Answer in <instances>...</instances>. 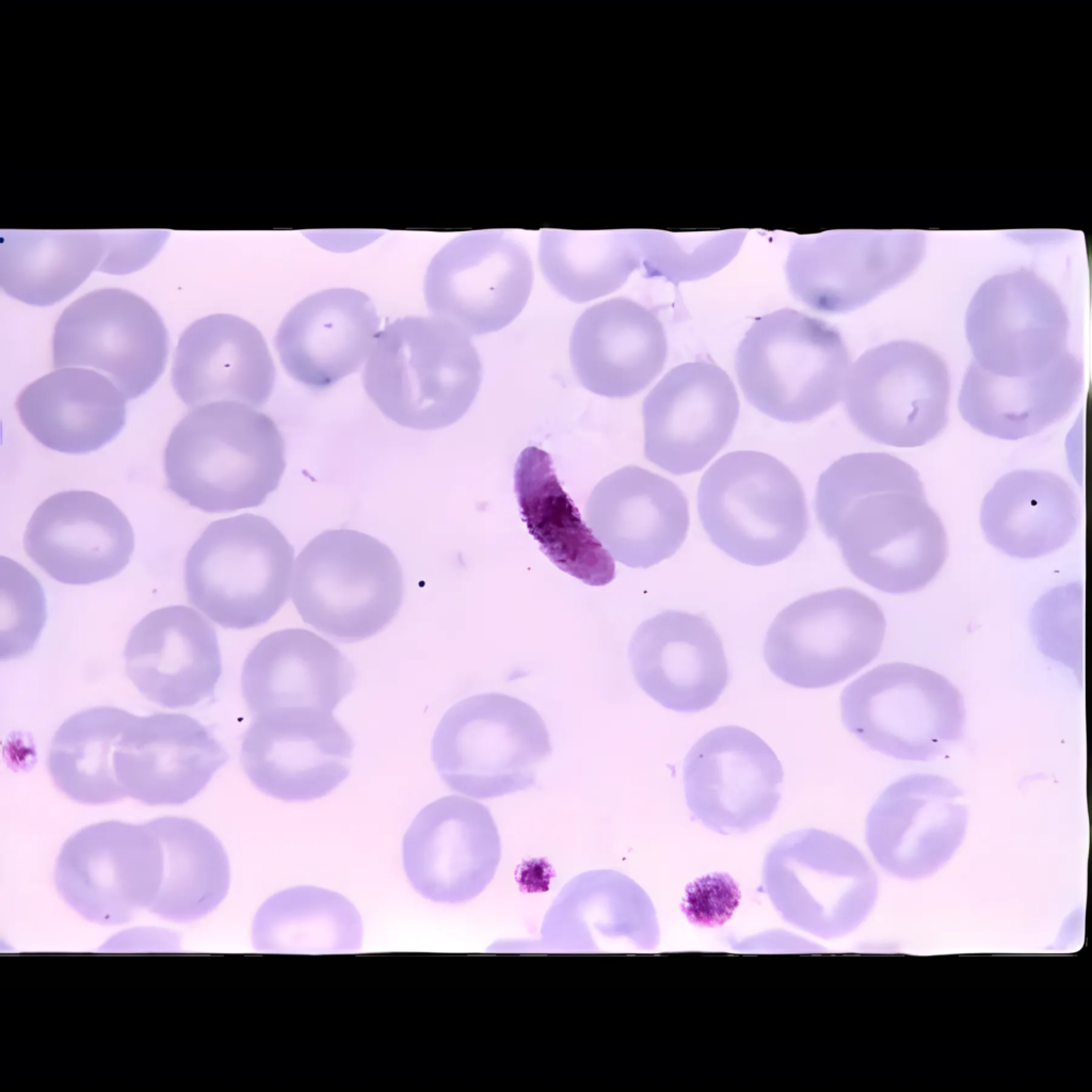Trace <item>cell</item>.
Segmentation results:
<instances>
[{
  "instance_id": "6da1fadb",
  "label": "cell",
  "mask_w": 1092,
  "mask_h": 1092,
  "mask_svg": "<svg viewBox=\"0 0 1092 1092\" xmlns=\"http://www.w3.org/2000/svg\"><path fill=\"white\" fill-rule=\"evenodd\" d=\"M814 508L850 572L892 594L925 588L948 555L945 527L918 472L884 452L841 456L819 477Z\"/></svg>"
},
{
  "instance_id": "7a4b0ae2",
  "label": "cell",
  "mask_w": 1092,
  "mask_h": 1092,
  "mask_svg": "<svg viewBox=\"0 0 1092 1092\" xmlns=\"http://www.w3.org/2000/svg\"><path fill=\"white\" fill-rule=\"evenodd\" d=\"M285 467V440L275 422L237 402L195 407L174 428L164 454L168 488L208 513L262 504Z\"/></svg>"
},
{
  "instance_id": "3957f363",
  "label": "cell",
  "mask_w": 1092,
  "mask_h": 1092,
  "mask_svg": "<svg viewBox=\"0 0 1092 1092\" xmlns=\"http://www.w3.org/2000/svg\"><path fill=\"white\" fill-rule=\"evenodd\" d=\"M482 364L466 332L436 316L385 325L364 368V388L380 412L410 429L446 428L472 404Z\"/></svg>"
},
{
  "instance_id": "277c9868",
  "label": "cell",
  "mask_w": 1092,
  "mask_h": 1092,
  "mask_svg": "<svg viewBox=\"0 0 1092 1092\" xmlns=\"http://www.w3.org/2000/svg\"><path fill=\"white\" fill-rule=\"evenodd\" d=\"M850 366L836 328L790 308L757 318L735 357L748 401L762 414L792 423L832 408L842 398Z\"/></svg>"
},
{
  "instance_id": "5b68a950",
  "label": "cell",
  "mask_w": 1092,
  "mask_h": 1092,
  "mask_svg": "<svg viewBox=\"0 0 1092 1092\" xmlns=\"http://www.w3.org/2000/svg\"><path fill=\"white\" fill-rule=\"evenodd\" d=\"M697 512L706 534L736 561L764 566L792 555L808 529L797 476L776 457L752 450L718 459L703 475Z\"/></svg>"
},
{
  "instance_id": "8992f818",
  "label": "cell",
  "mask_w": 1092,
  "mask_h": 1092,
  "mask_svg": "<svg viewBox=\"0 0 1092 1092\" xmlns=\"http://www.w3.org/2000/svg\"><path fill=\"white\" fill-rule=\"evenodd\" d=\"M403 573L391 549L353 529L325 530L298 555L292 601L303 621L343 643L384 629L403 600Z\"/></svg>"
},
{
  "instance_id": "52a82bcc",
  "label": "cell",
  "mask_w": 1092,
  "mask_h": 1092,
  "mask_svg": "<svg viewBox=\"0 0 1092 1092\" xmlns=\"http://www.w3.org/2000/svg\"><path fill=\"white\" fill-rule=\"evenodd\" d=\"M54 881L65 902L93 922L121 925L142 912L180 921L164 850L149 822L81 829L63 845Z\"/></svg>"
},
{
  "instance_id": "ba28073f",
  "label": "cell",
  "mask_w": 1092,
  "mask_h": 1092,
  "mask_svg": "<svg viewBox=\"0 0 1092 1092\" xmlns=\"http://www.w3.org/2000/svg\"><path fill=\"white\" fill-rule=\"evenodd\" d=\"M551 751L537 710L499 692L476 694L451 706L431 743L433 764L446 786L476 799L526 790Z\"/></svg>"
},
{
  "instance_id": "9c48e42d",
  "label": "cell",
  "mask_w": 1092,
  "mask_h": 1092,
  "mask_svg": "<svg viewBox=\"0 0 1092 1092\" xmlns=\"http://www.w3.org/2000/svg\"><path fill=\"white\" fill-rule=\"evenodd\" d=\"M293 547L268 518L241 514L211 523L189 550V601L224 628L267 623L288 600Z\"/></svg>"
},
{
  "instance_id": "30bf717a",
  "label": "cell",
  "mask_w": 1092,
  "mask_h": 1092,
  "mask_svg": "<svg viewBox=\"0 0 1092 1092\" xmlns=\"http://www.w3.org/2000/svg\"><path fill=\"white\" fill-rule=\"evenodd\" d=\"M761 881L784 920L825 940L855 931L879 898L877 872L863 852L818 829L794 831L773 844Z\"/></svg>"
},
{
  "instance_id": "8fae6325",
  "label": "cell",
  "mask_w": 1092,
  "mask_h": 1092,
  "mask_svg": "<svg viewBox=\"0 0 1092 1092\" xmlns=\"http://www.w3.org/2000/svg\"><path fill=\"white\" fill-rule=\"evenodd\" d=\"M840 713L846 728L870 749L911 761H930L963 736L965 707L958 688L942 674L889 662L845 687Z\"/></svg>"
},
{
  "instance_id": "7c38bea8",
  "label": "cell",
  "mask_w": 1092,
  "mask_h": 1092,
  "mask_svg": "<svg viewBox=\"0 0 1092 1092\" xmlns=\"http://www.w3.org/2000/svg\"><path fill=\"white\" fill-rule=\"evenodd\" d=\"M886 621L880 606L852 588L804 596L770 625L764 658L784 682L803 689L839 684L880 653Z\"/></svg>"
},
{
  "instance_id": "4fadbf2b",
  "label": "cell",
  "mask_w": 1092,
  "mask_h": 1092,
  "mask_svg": "<svg viewBox=\"0 0 1092 1092\" xmlns=\"http://www.w3.org/2000/svg\"><path fill=\"white\" fill-rule=\"evenodd\" d=\"M949 394L948 369L936 352L916 341L895 340L867 350L850 366L841 399L865 436L911 448L945 429Z\"/></svg>"
},
{
  "instance_id": "5bb4252c",
  "label": "cell",
  "mask_w": 1092,
  "mask_h": 1092,
  "mask_svg": "<svg viewBox=\"0 0 1092 1092\" xmlns=\"http://www.w3.org/2000/svg\"><path fill=\"white\" fill-rule=\"evenodd\" d=\"M168 336L156 309L138 294L98 289L65 308L53 334L55 368L91 367L127 399L148 390L165 368Z\"/></svg>"
},
{
  "instance_id": "9a60e30c",
  "label": "cell",
  "mask_w": 1092,
  "mask_h": 1092,
  "mask_svg": "<svg viewBox=\"0 0 1092 1092\" xmlns=\"http://www.w3.org/2000/svg\"><path fill=\"white\" fill-rule=\"evenodd\" d=\"M533 285L527 248L502 230H477L449 241L423 283L429 310L468 335L497 332L524 309Z\"/></svg>"
},
{
  "instance_id": "2e32d148",
  "label": "cell",
  "mask_w": 1092,
  "mask_h": 1092,
  "mask_svg": "<svg viewBox=\"0 0 1092 1092\" xmlns=\"http://www.w3.org/2000/svg\"><path fill=\"white\" fill-rule=\"evenodd\" d=\"M1070 322L1056 290L1027 269L995 275L974 294L965 333L974 362L1001 376H1029L1057 362Z\"/></svg>"
},
{
  "instance_id": "e0dca14e",
  "label": "cell",
  "mask_w": 1092,
  "mask_h": 1092,
  "mask_svg": "<svg viewBox=\"0 0 1092 1092\" xmlns=\"http://www.w3.org/2000/svg\"><path fill=\"white\" fill-rule=\"evenodd\" d=\"M784 771L755 733L724 725L702 736L684 760L688 808L719 834L748 833L769 821L780 800Z\"/></svg>"
},
{
  "instance_id": "ac0fdd59",
  "label": "cell",
  "mask_w": 1092,
  "mask_h": 1092,
  "mask_svg": "<svg viewBox=\"0 0 1092 1092\" xmlns=\"http://www.w3.org/2000/svg\"><path fill=\"white\" fill-rule=\"evenodd\" d=\"M738 415L736 387L722 368L676 366L643 401L644 455L672 475L700 471L726 445Z\"/></svg>"
},
{
  "instance_id": "d6986e66",
  "label": "cell",
  "mask_w": 1092,
  "mask_h": 1092,
  "mask_svg": "<svg viewBox=\"0 0 1092 1092\" xmlns=\"http://www.w3.org/2000/svg\"><path fill=\"white\" fill-rule=\"evenodd\" d=\"M967 817L964 793L951 780L910 774L879 796L866 819L865 839L885 872L918 881L950 861L965 837Z\"/></svg>"
},
{
  "instance_id": "ffe728a7",
  "label": "cell",
  "mask_w": 1092,
  "mask_h": 1092,
  "mask_svg": "<svg viewBox=\"0 0 1092 1092\" xmlns=\"http://www.w3.org/2000/svg\"><path fill=\"white\" fill-rule=\"evenodd\" d=\"M240 759L252 784L286 802L322 798L344 781L354 743L332 712L286 709L253 717Z\"/></svg>"
},
{
  "instance_id": "44dd1931",
  "label": "cell",
  "mask_w": 1092,
  "mask_h": 1092,
  "mask_svg": "<svg viewBox=\"0 0 1092 1092\" xmlns=\"http://www.w3.org/2000/svg\"><path fill=\"white\" fill-rule=\"evenodd\" d=\"M501 856L500 836L488 807L446 796L424 806L404 834L405 874L422 897L457 904L479 896Z\"/></svg>"
},
{
  "instance_id": "7402d4cb",
  "label": "cell",
  "mask_w": 1092,
  "mask_h": 1092,
  "mask_svg": "<svg viewBox=\"0 0 1092 1092\" xmlns=\"http://www.w3.org/2000/svg\"><path fill=\"white\" fill-rule=\"evenodd\" d=\"M914 235H838L797 243L785 264L794 296L813 309H856L909 277L924 256Z\"/></svg>"
},
{
  "instance_id": "603a6c76",
  "label": "cell",
  "mask_w": 1092,
  "mask_h": 1092,
  "mask_svg": "<svg viewBox=\"0 0 1092 1092\" xmlns=\"http://www.w3.org/2000/svg\"><path fill=\"white\" fill-rule=\"evenodd\" d=\"M584 520L613 560L647 568L672 557L685 542L689 502L671 480L628 465L594 486Z\"/></svg>"
},
{
  "instance_id": "cb8c5ba5",
  "label": "cell",
  "mask_w": 1092,
  "mask_h": 1092,
  "mask_svg": "<svg viewBox=\"0 0 1092 1092\" xmlns=\"http://www.w3.org/2000/svg\"><path fill=\"white\" fill-rule=\"evenodd\" d=\"M23 545L28 556L53 579L89 584L126 567L134 535L127 517L110 499L90 491H67L36 508Z\"/></svg>"
},
{
  "instance_id": "d4e9b609",
  "label": "cell",
  "mask_w": 1092,
  "mask_h": 1092,
  "mask_svg": "<svg viewBox=\"0 0 1092 1092\" xmlns=\"http://www.w3.org/2000/svg\"><path fill=\"white\" fill-rule=\"evenodd\" d=\"M628 658L638 686L678 712L712 706L729 681L722 640L702 614L667 610L642 622Z\"/></svg>"
},
{
  "instance_id": "484cf974",
  "label": "cell",
  "mask_w": 1092,
  "mask_h": 1092,
  "mask_svg": "<svg viewBox=\"0 0 1092 1092\" xmlns=\"http://www.w3.org/2000/svg\"><path fill=\"white\" fill-rule=\"evenodd\" d=\"M228 755L197 720L180 713L132 719L114 753L125 794L147 805H179L197 796Z\"/></svg>"
},
{
  "instance_id": "4316f807",
  "label": "cell",
  "mask_w": 1092,
  "mask_h": 1092,
  "mask_svg": "<svg viewBox=\"0 0 1092 1092\" xmlns=\"http://www.w3.org/2000/svg\"><path fill=\"white\" fill-rule=\"evenodd\" d=\"M652 900L629 877L591 870L568 881L546 912L541 945L546 950L596 953L649 950L659 943Z\"/></svg>"
},
{
  "instance_id": "83f0119b",
  "label": "cell",
  "mask_w": 1092,
  "mask_h": 1092,
  "mask_svg": "<svg viewBox=\"0 0 1092 1092\" xmlns=\"http://www.w3.org/2000/svg\"><path fill=\"white\" fill-rule=\"evenodd\" d=\"M172 384L189 406L237 402L258 408L270 399L275 366L251 322L218 314L193 322L175 350Z\"/></svg>"
},
{
  "instance_id": "f1b7e54d",
  "label": "cell",
  "mask_w": 1092,
  "mask_h": 1092,
  "mask_svg": "<svg viewBox=\"0 0 1092 1092\" xmlns=\"http://www.w3.org/2000/svg\"><path fill=\"white\" fill-rule=\"evenodd\" d=\"M380 326L371 299L352 288L310 294L282 320L275 348L287 373L310 388H326L368 359Z\"/></svg>"
},
{
  "instance_id": "f546056e",
  "label": "cell",
  "mask_w": 1092,
  "mask_h": 1092,
  "mask_svg": "<svg viewBox=\"0 0 1092 1092\" xmlns=\"http://www.w3.org/2000/svg\"><path fill=\"white\" fill-rule=\"evenodd\" d=\"M125 663L136 689L167 708L194 706L211 696L222 673L214 628L186 606L143 617L126 643Z\"/></svg>"
},
{
  "instance_id": "4dcf8cb0",
  "label": "cell",
  "mask_w": 1092,
  "mask_h": 1092,
  "mask_svg": "<svg viewBox=\"0 0 1092 1092\" xmlns=\"http://www.w3.org/2000/svg\"><path fill=\"white\" fill-rule=\"evenodd\" d=\"M667 353V335L658 317L627 298L587 308L569 339L578 381L607 398H628L643 390L662 370Z\"/></svg>"
},
{
  "instance_id": "1f68e13d",
  "label": "cell",
  "mask_w": 1092,
  "mask_h": 1092,
  "mask_svg": "<svg viewBox=\"0 0 1092 1092\" xmlns=\"http://www.w3.org/2000/svg\"><path fill=\"white\" fill-rule=\"evenodd\" d=\"M352 663L312 631L287 628L262 638L241 673L245 704L253 717L286 709L332 712L354 686Z\"/></svg>"
},
{
  "instance_id": "d6a6232c",
  "label": "cell",
  "mask_w": 1092,
  "mask_h": 1092,
  "mask_svg": "<svg viewBox=\"0 0 1092 1092\" xmlns=\"http://www.w3.org/2000/svg\"><path fill=\"white\" fill-rule=\"evenodd\" d=\"M126 399L106 375L64 367L28 385L16 407L26 429L41 444L82 454L99 449L122 431Z\"/></svg>"
},
{
  "instance_id": "836d02e7",
  "label": "cell",
  "mask_w": 1092,
  "mask_h": 1092,
  "mask_svg": "<svg viewBox=\"0 0 1092 1092\" xmlns=\"http://www.w3.org/2000/svg\"><path fill=\"white\" fill-rule=\"evenodd\" d=\"M1082 384V363L1069 351L1029 376L997 375L973 360L960 390L959 410L979 432L1015 440L1062 419L1077 401Z\"/></svg>"
},
{
  "instance_id": "e575fe53",
  "label": "cell",
  "mask_w": 1092,
  "mask_h": 1092,
  "mask_svg": "<svg viewBox=\"0 0 1092 1092\" xmlns=\"http://www.w3.org/2000/svg\"><path fill=\"white\" fill-rule=\"evenodd\" d=\"M1080 520V503L1060 476L1021 469L1002 476L980 513L986 541L1003 553L1033 559L1067 544Z\"/></svg>"
},
{
  "instance_id": "d590c367",
  "label": "cell",
  "mask_w": 1092,
  "mask_h": 1092,
  "mask_svg": "<svg viewBox=\"0 0 1092 1092\" xmlns=\"http://www.w3.org/2000/svg\"><path fill=\"white\" fill-rule=\"evenodd\" d=\"M514 492L529 533L558 568L592 587L614 579V560L564 492L548 453L535 447L520 453Z\"/></svg>"
},
{
  "instance_id": "8d00e7d4",
  "label": "cell",
  "mask_w": 1092,
  "mask_h": 1092,
  "mask_svg": "<svg viewBox=\"0 0 1092 1092\" xmlns=\"http://www.w3.org/2000/svg\"><path fill=\"white\" fill-rule=\"evenodd\" d=\"M254 947L266 953L336 954L362 946V918L344 896L295 886L268 898L255 915Z\"/></svg>"
},
{
  "instance_id": "74e56055",
  "label": "cell",
  "mask_w": 1092,
  "mask_h": 1092,
  "mask_svg": "<svg viewBox=\"0 0 1092 1092\" xmlns=\"http://www.w3.org/2000/svg\"><path fill=\"white\" fill-rule=\"evenodd\" d=\"M644 231L628 229H543L539 262L548 284L565 299L582 303L621 288L644 268Z\"/></svg>"
},
{
  "instance_id": "f35d334b",
  "label": "cell",
  "mask_w": 1092,
  "mask_h": 1092,
  "mask_svg": "<svg viewBox=\"0 0 1092 1092\" xmlns=\"http://www.w3.org/2000/svg\"><path fill=\"white\" fill-rule=\"evenodd\" d=\"M109 245L91 235H13L1 245L0 285L4 292L37 306L54 304L100 270Z\"/></svg>"
},
{
  "instance_id": "ab89813d",
  "label": "cell",
  "mask_w": 1092,
  "mask_h": 1092,
  "mask_svg": "<svg viewBox=\"0 0 1092 1092\" xmlns=\"http://www.w3.org/2000/svg\"><path fill=\"white\" fill-rule=\"evenodd\" d=\"M134 718L115 707H95L73 714L55 732L48 770L55 786L82 804L118 801L125 794L114 770V753Z\"/></svg>"
},
{
  "instance_id": "60d3db41",
  "label": "cell",
  "mask_w": 1092,
  "mask_h": 1092,
  "mask_svg": "<svg viewBox=\"0 0 1092 1092\" xmlns=\"http://www.w3.org/2000/svg\"><path fill=\"white\" fill-rule=\"evenodd\" d=\"M0 657L27 654L46 621V600L37 579L15 561L0 558Z\"/></svg>"
},
{
  "instance_id": "b9f144b4",
  "label": "cell",
  "mask_w": 1092,
  "mask_h": 1092,
  "mask_svg": "<svg viewBox=\"0 0 1092 1092\" xmlns=\"http://www.w3.org/2000/svg\"><path fill=\"white\" fill-rule=\"evenodd\" d=\"M737 243L679 245L653 231L645 235V275L672 283L707 277L722 269L736 255Z\"/></svg>"
}]
</instances>
